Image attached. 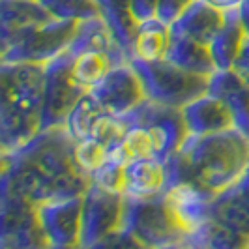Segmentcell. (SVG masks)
I'll use <instances>...</instances> for the list:
<instances>
[{"label": "cell", "instance_id": "1", "mask_svg": "<svg viewBox=\"0 0 249 249\" xmlns=\"http://www.w3.org/2000/svg\"><path fill=\"white\" fill-rule=\"evenodd\" d=\"M73 146L64 125L41 129L25 146L2 154L0 191L32 204L85 195L92 178L77 167Z\"/></svg>", "mask_w": 249, "mask_h": 249}, {"label": "cell", "instance_id": "2", "mask_svg": "<svg viewBox=\"0 0 249 249\" xmlns=\"http://www.w3.org/2000/svg\"><path fill=\"white\" fill-rule=\"evenodd\" d=\"M167 167L169 182L186 180L217 197L248 173L249 137L238 129L189 135Z\"/></svg>", "mask_w": 249, "mask_h": 249}, {"label": "cell", "instance_id": "3", "mask_svg": "<svg viewBox=\"0 0 249 249\" xmlns=\"http://www.w3.org/2000/svg\"><path fill=\"white\" fill-rule=\"evenodd\" d=\"M45 64L0 62V148L15 152L41 131Z\"/></svg>", "mask_w": 249, "mask_h": 249}, {"label": "cell", "instance_id": "4", "mask_svg": "<svg viewBox=\"0 0 249 249\" xmlns=\"http://www.w3.org/2000/svg\"><path fill=\"white\" fill-rule=\"evenodd\" d=\"M139 73L146 98L156 103L182 109L189 101L204 96L210 87V77L193 73L163 58L156 62L129 60Z\"/></svg>", "mask_w": 249, "mask_h": 249}, {"label": "cell", "instance_id": "5", "mask_svg": "<svg viewBox=\"0 0 249 249\" xmlns=\"http://www.w3.org/2000/svg\"><path fill=\"white\" fill-rule=\"evenodd\" d=\"M139 248H171L182 246L186 236L173 223L163 204V195L146 199L125 197L124 229Z\"/></svg>", "mask_w": 249, "mask_h": 249}, {"label": "cell", "instance_id": "6", "mask_svg": "<svg viewBox=\"0 0 249 249\" xmlns=\"http://www.w3.org/2000/svg\"><path fill=\"white\" fill-rule=\"evenodd\" d=\"M75 21L51 19L43 25L2 41L0 62H34L47 64L70 47L75 34Z\"/></svg>", "mask_w": 249, "mask_h": 249}, {"label": "cell", "instance_id": "7", "mask_svg": "<svg viewBox=\"0 0 249 249\" xmlns=\"http://www.w3.org/2000/svg\"><path fill=\"white\" fill-rule=\"evenodd\" d=\"M125 195L92 186L83 195L81 248H100L124 229Z\"/></svg>", "mask_w": 249, "mask_h": 249}, {"label": "cell", "instance_id": "8", "mask_svg": "<svg viewBox=\"0 0 249 249\" xmlns=\"http://www.w3.org/2000/svg\"><path fill=\"white\" fill-rule=\"evenodd\" d=\"M73 54L66 49L56 58L45 64V94L41 107V129L64 125L66 116L88 90L71 75Z\"/></svg>", "mask_w": 249, "mask_h": 249}, {"label": "cell", "instance_id": "9", "mask_svg": "<svg viewBox=\"0 0 249 249\" xmlns=\"http://www.w3.org/2000/svg\"><path fill=\"white\" fill-rule=\"evenodd\" d=\"M125 118L131 124L142 125L148 129L154 139L156 158L163 160L165 163L175 158L176 152L182 148V144L189 137L182 109L178 107L146 100L133 112L125 114Z\"/></svg>", "mask_w": 249, "mask_h": 249}, {"label": "cell", "instance_id": "10", "mask_svg": "<svg viewBox=\"0 0 249 249\" xmlns=\"http://www.w3.org/2000/svg\"><path fill=\"white\" fill-rule=\"evenodd\" d=\"M36 208L37 204L0 191V248H49Z\"/></svg>", "mask_w": 249, "mask_h": 249}, {"label": "cell", "instance_id": "11", "mask_svg": "<svg viewBox=\"0 0 249 249\" xmlns=\"http://www.w3.org/2000/svg\"><path fill=\"white\" fill-rule=\"evenodd\" d=\"M36 212L49 248H81L83 195L41 202Z\"/></svg>", "mask_w": 249, "mask_h": 249}, {"label": "cell", "instance_id": "12", "mask_svg": "<svg viewBox=\"0 0 249 249\" xmlns=\"http://www.w3.org/2000/svg\"><path fill=\"white\" fill-rule=\"evenodd\" d=\"M161 195L169 217L186 238L210 219L212 200L215 197L195 184L186 180H171Z\"/></svg>", "mask_w": 249, "mask_h": 249}, {"label": "cell", "instance_id": "13", "mask_svg": "<svg viewBox=\"0 0 249 249\" xmlns=\"http://www.w3.org/2000/svg\"><path fill=\"white\" fill-rule=\"evenodd\" d=\"M90 92L98 98L105 111L114 116H125L148 100L142 81L131 62L112 66L109 73L103 77V81Z\"/></svg>", "mask_w": 249, "mask_h": 249}, {"label": "cell", "instance_id": "14", "mask_svg": "<svg viewBox=\"0 0 249 249\" xmlns=\"http://www.w3.org/2000/svg\"><path fill=\"white\" fill-rule=\"evenodd\" d=\"M189 135H212L219 131L236 129L232 112L221 98L206 92L182 107Z\"/></svg>", "mask_w": 249, "mask_h": 249}, {"label": "cell", "instance_id": "15", "mask_svg": "<svg viewBox=\"0 0 249 249\" xmlns=\"http://www.w3.org/2000/svg\"><path fill=\"white\" fill-rule=\"evenodd\" d=\"M208 92L221 98L232 112L238 131L249 137V83L231 70H217L210 77Z\"/></svg>", "mask_w": 249, "mask_h": 249}, {"label": "cell", "instance_id": "16", "mask_svg": "<svg viewBox=\"0 0 249 249\" xmlns=\"http://www.w3.org/2000/svg\"><path fill=\"white\" fill-rule=\"evenodd\" d=\"M225 21V12L206 0H193L191 6L178 17V21L171 25L173 34L193 37L200 43L210 45L217 36Z\"/></svg>", "mask_w": 249, "mask_h": 249}, {"label": "cell", "instance_id": "17", "mask_svg": "<svg viewBox=\"0 0 249 249\" xmlns=\"http://www.w3.org/2000/svg\"><path fill=\"white\" fill-rule=\"evenodd\" d=\"M169 184V167L160 158H144L125 165V197L146 199L163 193Z\"/></svg>", "mask_w": 249, "mask_h": 249}, {"label": "cell", "instance_id": "18", "mask_svg": "<svg viewBox=\"0 0 249 249\" xmlns=\"http://www.w3.org/2000/svg\"><path fill=\"white\" fill-rule=\"evenodd\" d=\"M68 51L71 54H79V53H85V51H105V53L111 54L114 66L129 62V58L125 56L122 47L116 43L112 32L101 17H92V19L79 21Z\"/></svg>", "mask_w": 249, "mask_h": 249}, {"label": "cell", "instance_id": "19", "mask_svg": "<svg viewBox=\"0 0 249 249\" xmlns=\"http://www.w3.org/2000/svg\"><path fill=\"white\" fill-rule=\"evenodd\" d=\"M51 19V13L39 4V0H0V39L8 41L10 37Z\"/></svg>", "mask_w": 249, "mask_h": 249}, {"label": "cell", "instance_id": "20", "mask_svg": "<svg viewBox=\"0 0 249 249\" xmlns=\"http://www.w3.org/2000/svg\"><path fill=\"white\" fill-rule=\"evenodd\" d=\"M225 12V21L221 30L210 43V53H212L213 64L217 70H231L236 60L238 53L244 45V39L248 37V30L242 23L240 17V8H227Z\"/></svg>", "mask_w": 249, "mask_h": 249}, {"label": "cell", "instance_id": "21", "mask_svg": "<svg viewBox=\"0 0 249 249\" xmlns=\"http://www.w3.org/2000/svg\"><path fill=\"white\" fill-rule=\"evenodd\" d=\"M165 58L187 71L206 75V77H212L217 71L212 53H210V45L200 43L193 37L182 36V34L171 32V45H169Z\"/></svg>", "mask_w": 249, "mask_h": 249}, {"label": "cell", "instance_id": "22", "mask_svg": "<svg viewBox=\"0 0 249 249\" xmlns=\"http://www.w3.org/2000/svg\"><path fill=\"white\" fill-rule=\"evenodd\" d=\"M171 45V26L161 23L160 19H150L139 23L135 36H133V49L131 60L142 62H156L167 56Z\"/></svg>", "mask_w": 249, "mask_h": 249}, {"label": "cell", "instance_id": "23", "mask_svg": "<svg viewBox=\"0 0 249 249\" xmlns=\"http://www.w3.org/2000/svg\"><path fill=\"white\" fill-rule=\"evenodd\" d=\"M100 6V17L109 26L116 43L122 47L125 56L131 60L133 36L137 30V21L131 13L129 0H96Z\"/></svg>", "mask_w": 249, "mask_h": 249}, {"label": "cell", "instance_id": "24", "mask_svg": "<svg viewBox=\"0 0 249 249\" xmlns=\"http://www.w3.org/2000/svg\"><path fill=\"white\" fill-rule=\"evenodd\" d=\"M249 238L240 234L236 231L229 229L227 225L215 221L213 217H210L208 221L200 225L199 229L189 234L184 240L182 246H189V248H248Z\"/></svg>", "mask_w": 249, "mask_h": 249}, {"label": "cell", "instance_id": "25", "mask_svg": "<svg viewBox=\"0 0 249 249\" xmlns=\"http://www.w3.org/2000/svg\"><path fill=\"white\" fill-rule=\"evenodd\" d=\"M103 114H107L105 107L88 90L87 94L81 96V100L75 103L73 109L66 116L64 127H66V131L70 133V137L73 139V141H81V139L90 137L96 122L100 120Z\"/></svg>", "mask_w": 249, "mask_h": 249}, {"label": "cell", "instance_id": "26", "mask_svg": "<svg viewBox=\"0 0 249 249\" xmlns=\"http://www.w3.org/2000/svg\"><path fill=\"white\" fill-rule=\"evenodd\" d=\"M154 156H156L154 139L146 127L137 124H131L124 139L109 150V160L120 163L124 167L135 160H144V158H154Z\"/></svg>", "mask_w": 249, "mask_h": 249}, {"label": "cell", "instance_id": "27", "mask_svg": "<svg viewBox=\"0 0 249 249\" xmlns=\"http://www.w3.org/2000/svg\"><path fill=\"white\" fill-rule=\"evenodd\" d=\"M112 66H114V62H112L109 53H105V51H85V53L73 54L71 75L85 90H92L98 83L103 81V77L109 73Z\"/></svg>", "mask_w": 249, "mask_h": 249}, {"label": "cell", "instance_id": "28", "mask_svg": "<svg viewBox=\"0 0 249 249\" xmlns=\"http://www.w3.org/2000/svg\"><path fill=\"white\" fill-rule=\"evenodd\" d=\"M39 4L58 21H85L100 17V6L96 0H39Z\"/></svg>", "mask_w": 249, "mask_h": 249}, {"label": "cell", "instance_id": "29", "mask_svg": "<svg viewBox=\"0 0 249 249\" xmlns=\"http://www.w3.org/2000/svg\"><path fill=\"white\" fill-rule=\"evenodd\" d=\"M73 156L77 167L92 178V175L100 167H103L109 161V148L103 142H100L98 139L87 137L81 139V141H75Z\"/></svg>", "mask_w": 249, "mask_h": 249}, {"label": "cell", "instance_id": "30", "mask_svg": "<svg viewBox=\"0 0 249 249\" xmlns=\"http://www.w3.org/2000/svg\"><path fill=\"white\" fill-rule=\"evenodd\" d=\"M92 184L103 187L112 193H122L124 195L125 189V167L120 163L109 161L103 167H100L94 175H92Z\"/></svg>", "mask_w": 249, "mask_h": 249}, {"label": "cell", "instance_id": "31", "mask_svg": "<svg viewBox=\"0 0 249 249\" xmlns=\"http://www.w3.org/2000/svg\"><path fill=\"white\" fill-rule=\"evenodd\" d=\"M193 0H158V19L165 25H173L191 6Z\"/></svg>", "mask_w": 249, "mask_h": 249}, {"label": "cell", "instance_id": "32", "mask_svg": "<svg viewBox=\"0 0 249 249\" xmlns=\"http://www.w3.org/2000/svg\"><path fill=\"white\" fill-rule=\"evenodd\" d=\"M129 6L137 23L158 19V0H129Z\"/></svg>", "mask_w": 249, "mask_h": 249}, {"label": "cell", "instance_id": "33", "mask_svg": "<svg viewBox=\"0 0 249 249\" xmlns=\"http://www.w3.org/2000/svg\"><path fill=\"white\" fill-rule=\"evenodd\" d=\"M232 70H234L236 73L242 75L249 83V34H248V37L244 39V45H242V49L238 53L234 64H232Z\"/></svg>", "mask_w": 249, "mask_h": 249}, {"label": "cell", "instance_id": "34", "mask_svg": "<svg viewBox=\"0 0 249 249\" xmlns=\"http://www.w3.org/2000/svg\"><path fill=\"white\" fill-rule=\"evenodd\" d=\"M238 8H240L242 23H244V26H246V30H248V34H249V0H242V2L238 4Z\"/></svg>", "mask_w": 249, "mask_h": 249}, {"label": "cell", "instance_id": "35", "mask_svg": "<svg viewBox=\"0 0 249 249\" xmlns=\"http://www.w3.org/2000/svg\"><path fill=\"white\" fill-rule=\"evenodd\" d=\"M206 2H210V4L217 6V8H221V10H227V8H234V6H238L242 0H206Z\"/></svg>", "mask_w": 249, "mask_h": 249}, {"label": "cell", "instance_id": "36", "mask_svg": "<svg viewBox=\"0 0 249 249\" xmlns=\"http://www.w3.org/2000/svg\"><path fill=\"white\" fill-rule=\"evenodd\" d=\"M248 249H249V242H248Z\"/></svg>", "mask_w": 249, "mask_h": 249}]
</instances>
